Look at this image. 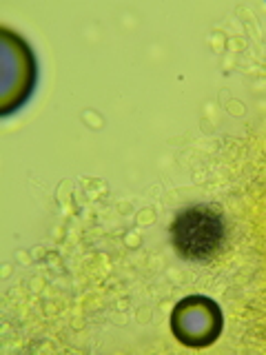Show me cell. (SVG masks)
Listing matches in <instances>:
<instances>
[{
	"mask_svg": "<svg viewBox=\"0 0 266 355\" xmlns=\"http://www.w3.org/2000/svg\"><path fill=\"white\" fill-rule=\"evenodd\" d=\"M227 238V225L218 207L193 205L173 218L171 242L184 260L202 262L213 258Z\"/></svg>",
	"mask_w": 266,
	"mask_h": 355,
	"instance_id": "6da1fadb",
	"label": "cell"
}]
</instances>
